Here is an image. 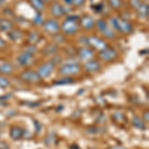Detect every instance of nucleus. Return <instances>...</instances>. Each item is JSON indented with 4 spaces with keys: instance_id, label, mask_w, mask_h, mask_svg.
<instances>
[{
    "instance_id": "f704fd0d",
    "label": "nucleus",
    "mask_w": 149,
    "mask_h": 149,
    "mask_svg": "<svg viewBox=\"0 0 149 149\" xmlns=\"http://www.w3.org/2000/svg\"><path fill=\"white\" fill-rule=\"evenodd\" d=\"M107 149H125V148L122 147V146H109Z\"/></svg>"
},
{
    "instance_id": "c85d7f7f",
    "label": "nucleus",
    "mask_w": 149,
    "mask_h": 149,
    "mask_svg": "<svg viewBox=\"0 0 149 149\" xmlns=\"http://www.w3.org/2000/svg\"><path fill=\"white\" fill-rule=\"evenodd\" d=\"M113 117H114V118L121 119V120H124V119H125L124 115L122 114V113H119V112H116V113H114V114H113Z\"/></svg>"
},
{
    "instance_id": "0eeeda50",
    "label": "nucleus",
    "mask_w": 149,
    "mask_h": 149,
    "mask_svg": "<svg viewBox=\"0 0 149 149\" xmlns=\"http://www.w3.org/2000/svg\"><path fill=\"white\" fill-rule=\"evenodd\" d=\"M54 68L55 64L52 61L47 62V63L41 65L39 70H38V74H40L41 78H48L52 74V72L54 71Z\"/></svg>"
},
{
    "instance_id": "4468645a",
    "label": "nucleus",
    "mask_w": 149,
    "mask_h": 149,
    "mask_svg": "<svg viewBox=\"0 0 149 149\" xmlns=\"http://www.w3.org/2000/svg\"><path fill=\"white\" fill-rule=\"evenodd\" d=\"M79 56L81 60H91L93 57V51L90 48H81L78 52Z\"/></svg>"
},
{
    "instance_id": "39448f33",
    "label": "nucleus",
    "mask_w": 149,
    "mask_h": 149,
    "mask_svg": "<svg viewBox=\"0 0 149 149\" xmlns=\"http://www.w3.org/2000/svg\"><path fill=\"white\" fill-rule=\"evenodd\" d=\"M97 27L98 29V31L107 38H109V39H113L114 38L113 31L107 26V22H105L103 19H98L97 21Z\"/></svg>"
},
{
    "instance_id": "4be33fe9",
    "label": "nucleus",
    "mask_w": 149,
    "mask_h": 149,
    "mask_svg": "<svg viewBox=\"0 0 149 149\" xmlns=\"http://www.w3.org/2000/svg\"><path fill=\"white\" fill-rule=\"evenodd\" d=\"M8 35L9 38L12 40H18L22 37V33H21L20 30H11Z\"/></svg>"
},
{
    "instance_id": "9b49d317",
    "label": "nucleus",
    "mask_w": 149,
    "mask_h": 149,
    "mask_svg": "<svg viewBox=\"0 0 149 149\" xmlns=\"http://www.w3.org/2000/svg\"><path fill=\"white\" fill-rule=\"evenodd\" d=\"M81 26L85 30H91L95 26V20L93 19L92 16L90 15H84L81 18Z\"/></svg>"
},
{
    "instance_id": "b1692460",
    "label": "nucleus",
    "mask_w": 149,
    "mask_h": 149,
    "mask_svg": "<svg viewBox=\"0 0 149 149\" xmlns=\"http://www.w3.org/2000/svg\"><path fill=\"white\" fill-rule=\"evenodd\" d=\"M109 3L113 9H119L122 5L121 0H109Z\"/></svg>"
},
{
    "instance_id": "393cba45",
    "label": "nucleus",
    "mask_w": 149,
    "mask_h": 149,
    "mask_svg": "<svg viewBox=\"0 0 149 149\" xmlns=\"http://www.w3.org/2000/svg\"><path fill=\"white\" fill-rule=\"evenodd\" d=\"M9 81L7 80L6 78H4V77L0 76V86H2V88H5V86H9Z\"/></svg>"
},
{
    "instance_id": "1a4fd4ad",
    "label": "nucleus",
    "mask_w": 149,
    "mask_h": 149,
    "mask_svg": "<svg viewBox=\"0 0 149 149\" xmlns=\"http://www.w3.org/2000/svg\"><path fill=\"white\" fill-rule=\"evenodd\" d=\"M60 24L58 23L56 19H49L44 23V30L50 34H55L59 31Z\"/></svg>"
},
{
    "instance_id": "f257e3e1",
    "label": "nucleus",
    "mask_w": 149,
    "mask_h": 149,
    "mask_svg": "<svg viewBox=\"0 0 149 149\" xmlns=\"http://www.w3.org/2000/svg\"><path fill=\"white\" fill-rule=\"evenodd\" d=\"M110 24L111 26L113 27L115 30H117L118 32H122V33H130L132 31V25L128 21L124 20V19H120V18H117V17H112L110 18L109 20Z\"/></svg>"
},
{
    "instance_id": "f03ea898",
    "label": "nucleus",
    "mask_w": 149,
    "mask_h": 149,
    "mask_svg": "<svg viewBox=\"0 0 149 149\" xmlns=\"http://www.w3.org/2000/svg\"><path fill=\"white\" fill-rule=\"evenodd\" d=\"M77 19H79V16H69L66 20L64 21L61 26V29L66 34H74L79 30V26L77 24Z\"/></svg>"
},
{
    "instance_id": "f3484780",
    "label": "nucleus",
    "mask_w": 149,
    "mask_h": 149,
    "mask_svg": "<svg viewBox=\"0 0 149 149\" xmlns=\"http://www.w3.org/2000/svg\"><path fill=\"white\" fill-rule=\"evenodd\" d=\"M10 137L14 140H18L23 136V130L18 126H13L10 129Z\"/></svg>"
},
{
    "instance_id": "bb28decb",
    "label": "nucleus",
    "mask_w": 149,
    "mask_h": 149,
    "mask_svg": "<svg viewBox=\"0 0 149 149\" xmlns=\"http://www.w3.org/2000/svg\"><path fill=\"white\" fill-rule=\"evenodd\" d=\"M86 2V0H73V5L74 6H81Z\"/></svg>"
},
{
    "instance_id": "a878e982",
    "label": "nucleus",
    "mask_w": 149,
    "mask_h": 149,
    "mask_svg": "<svg viewBox=\"0 0 149 149\" xmlns=\"http://www.w3.org/2000/svg\"><path fill=\"white\" fill-rule=\"evenodd\" d=\"M140 0H130V4L131 6L133 7V8H137V7L139 6V4H140Z\"/></svg>"
},
{
    "instance_id": "cd10ccee",
    "label": "nucleus",
    "mask_w": 149,
    "mask_h": 149,
    "mask_svg": "<svg viewBox=\"0 0 149 149\" xmlns=\"http://www.w3.org/2000/svg\"><path fill=\"white\" fill-rule=\"evenodd\" d=\"M0 149H10V148H9V145L5 141L0 140Z\"/></svg>"
},
{
    "instance_id": "7c9ffc66",
    "label": "nucleus",
    "mask_w": 149,
    "mask_h": 149,
    "mask_svg": "<svg viewBox=\"0 0 149 149\" xmlns=\"http://www.w3.org/2000/svg\"><path fill=\"white\" fill-rule=\"evenodd\" d=\"M25 104L30 105L31 107H38V105L40 104V102H25Z\"/></svg>"
},
{
    "instance_id": "f8f14e48",
    "label": "nucleus",
    "mask_w": 149,
    "mask_h": 149,
    "mask_svg": "<svg viewBox=\"0 0 149 149\" xmlns=\"http://www.w3.org/2000/svg\"><path fill=\"white\" fill-rule=\"evenodd\" d=\"M65 12L66 11L64 10L63 6H62L59 2H56V1L53 2L51 5V13L55 17H61V16H63L65 14Z\"/></svg>"
},
{
    "instance_id": "473e14b6",
    "label": "nucleus",
    "mask_w": 149,
    "mask_h": 149,
    "mask_svg": "<svg viewBox=\"0 0 149 149\" xmlns=\"http://www.w3.org/2000/svg\"><path fill=\"white\" fill-rule=\"evenodd\" d=\"M34 124L36 125V129H37V132L40 131V128H41V125L39 124V122L38 121H34Z\"/></svg>"
},
{
    "instance_id": "7ed1b4c3",
    "label": "nucleus",
    "mask_w": 149,
    "mask_h": 149,
    "mask_svg": "<svg viewBox=\"0 0 149 149\" xmlns=\"http://www.w3.org/2000/svg\"><path fill=\"white\" fill-rule=\"evenodd\" d=\"M20 79L24 81L27 83H39L42 80V78L40 77V74L37 72L31 71V70H26V71L22 72L20 74Z\"/></svg>"
},
{
    "instance_id": "ddd939ff",
    "label": "nucleus",
    "mask_w": 149,
    "mask_h": 149,
    "mask_svg": "<svg viewBox=\"0 0 149 149\" xmlns=\"http://www.w3.org/2000/svg\"><path fill=\"white\" fill-rule=\"evenodd\" d=\"M84 68L86 72H97L100 69V64L98 63L97 61H95V60H88L86 63L84 65Z\"/></svg>"
},
{
    "instance_id": "2f4dec72",
    "label": "nucleus",
    "mask_w": 149,
    "mask_h": 149,
    "mask_svg": "<svg viewBox=\"0 0 149 149\" xmlns=\"http://www.w3.org/2000/svg\"><path fill=\"white\" fill-rule=\"evenodd\" d=\"M102 7H103V5L102 3H98L97 5H95V12H100Z\"/></svg>"
},
{
    "instance_id": "e433bc0d",
    "label": "nucleus",
    "mask_w": 149,
    "mask_h": 149,
    "mask_svg": "<svg viewBox=\"0 0 149 149\" xmlns=\"http://www.w3.org/2000/svg\"><path fill=\"white\" fill-rule=\"evenodd\" d=\"M5 46V42H4L2 39H0V48H2V47H4Z\"/></svg>"
},
{
    "instance_id": "20e7f679",
    "label": "nucleus",
    "mask_w": 149,
    "mask_h": 149,
    "mask_svg": "<svg viewBox=\"0 0 149 149\" xmlns=\"http://www.w3.org/2000/svg\"><path fill=\"white\" fill-rule=\"evenodd\" d=\"M88 44L91 45L93 49L97 50L98 52L104 50L105 48H107V44L105 43L104 40H102V38L97 37V36H91L88 38Z\"/></svg>"
},
{
    "instance_id": "72a5a7b5",
    "label": "nucleus",
    "mask_w": 149,
    "mask_h": 149,
    "mask_svg": "<svg viewBox=\"0 0 149 149\" xmlns=\"http://www.w3.org/2000/svg\"><path fill=\"white\" fill-rule=\"evenodd\" d=\"M143 117H144V120H145L146 122H148V121H149V117H148V111L144 112Z\"/></svg>"
},
{
    "instance_id": "6ab92c4d",
    "label": "nucleus",
    "mask_w": 149,
    "mask_h": 149,
    "mask_svg": "<svg viewBox=\"0 0 149 149\" xmlns=\"http://www.w3.org/2000/svg\"><path fill=\"white\" fill-rule=\"evenodd\" d=\"M74 80L72 78H62V79H59V80H56L54 81V85H58V86H64V85H70V84H74Z\"/></svg>"
},
{
    "instance_id": "9d476101",
    "label": "nucleus",
    "mask_w": 149,
    "mask_h": 149,
    "mask_svg": "<svg viewBox=\"0 0 149 149\" xmlns=\"http://www.w3.org/2000/svg\"><path fill=\"white\" fill-rule=\"evenodd\" d=\"M17 61L19 62V64L22 65V66H29V65L33 62V55L24 51L18 56Z\"/></svg>"
},
{
    "instance_id": "412c9836",
    "label": "nucleus",
    "mask_w": 149,
    "mask_h": 149,
    "mask_svg": "<svg viewBox=\"0 0 149 149\" xmlns=\"http://www.w3.org/2000/svg\"><path fill=\"white\" fill-rule=\"evenodd\" d=\"M13 72V67L8 63H2L0 65V73L1 74H11Z\"/></svg>"
},
{
    "instance_id": "6e6552de",
    "label": "nucleus",
    "mask_w": 149,
    "mask_h": 149,
    "mask_svg": "<svg viewBox=\"0 0 149 149\" xmlns=\"http://www.w3.org/2000/svg\"><path fill=\"white\" fill-rule=\"evenodd\" d=\"M100 59L103 60V61H107V62H109V61H112V60H114L115 58L117 57V53L116 51L113 49V48H105L104 50H102V51H100Z\"/></svg>"
},
{
    "instance_id": "aec40b11",
    "label": "nucleus",
    "mask_w": 149,
    "mask_h": 149,
    "mask_svg": "<svg viewBox=\"0 0 149 149\" xmlns=\"http://www.w3.org/2000/svg\"><path fill=\"white\" fill-rule=\"evenodd\" d=\"M30 2L37 11H42L45 9V3L43 0H30Z\"/></svg>"
},
{
    "instance_id": "2eb2a0df",
    "label": "nucleus",
    "mask_w": 149,
    "mask_h": 149,
    "mask_svg": "<svg viewBox=\"0 0 149 149\" xmlns=\"http://www.w3.org/2000/svg\"><path fill=\"white\" fill-rule=\"evenodd\" d=\"M136 10H137V14L140 18H142V19L147 18L149 8H148V5L146 3H140L139 4V6L136 8Z\"/></svg>"
},
{
    "instance_id": "423d86ee",
    "label": "nucleus",
    "mask_w": 149,
    "mask_h": 149,
    "mask_svg": "<svg viewBox=\"0 0 149 149\" xmlns=\"http://www.w3.org/2000/svg\"><path fill=\"white\" fill-rule=\"evenodd\" d=\"M60 74L64 76H73L81 72V68L78 64H66L59 70Z\"/></svg>"
},
{
    "instance_id": "dca6fc26",
    "label": "nucleus",
    "mask_w": 149,
    "mask_h": 149,
    "mask_svg": "<svg viewBox=\"0 0 149 149\" xmlns=\"http://www.w3.org/2000/svg\"><path fill=\"white\" fill-rule=\"evenodd\" d=\"M12 28H13V23L9 19H5V18L0 19V30L8 32V31L12 30Z\"/></svg>"
},
{
    "instance_id": "5701e85b",
    "label": "nucleus",
    "mask_w": 149,
    "mask_h": 149,
    "mask_svg": "<svg viewBox=\"0 0 149 149\" xmlns=\"http://www.w3.org/2000/svg\"><path fill=\"white\" fill-rule=\"evenodd\" d=\"M58 50V47L56 45H48V46L44 49V53L46 55H52L56 53Z\"/></svg>"
},
{
    "instance_id": "a211bd4d",
    "label": "nucleus",
    "mask_w": 149,
    "mask_h": 149,
    "mask_svg": "<svg viewBox=\"0 0 149 149\" xmlns=\"http://www.w3.org/2000/svg\"><path fill=\"white\" fill-rule=\"evenodd\" d=\"M132 124H133L134 126L136 127V128H138V129H141V130H143V129H145L146 128V126H145V123L141 120V118L140 117H138V116H133V118H132Z\"/></svg>"
},
{
    "instance_id": "4c0bfd02",
    "label": "nucleus",
    "mask_w": 149,
    "mask_h": 149,
    "mask_svg": "<svg viewBox=\"0 0 149 149\" xmlns=\"http://www.w3.org/2000/svg\"><path fill=\"white\" fill-rule=\"evenodd\" d=\"M5 1H6V0H0V5H2V4H3Z\"/></svg>"
},
{
    "instance_id": "c756f323",
    "label": "nucleus",
    "mask_w": 149,
    "mask_h": 149,
    "mask_svg": "<svg viewBox=\"0 0 149 149\" xmlns=\"http://www.w3.org/2000/svg\"><path fill=\"white\" fill-rule=\"evenodd\" d=\"M41 18H42V16H41L40 14H37V17H36V18L34 19V22H35V23H37V24L41 23V22H42V20H41Z\"/></svg>"
},
{
    "instance_id": "c9c22d12",
    "label": "nucleus",
    "mask_w": 149,
    "mask_h": 149,
    "mask_svg": "<svg viewBox=\"0 0 149 149\" xmlns=\"http://www.w3.org/2000/svg\"><path fill=\"white\" fill-rule=\"evenodd\" d=\"M64 2L67 5H73V0H64Z\"/></svg>"
},
{
    "instance_id": "58836bf2",
    "label": "nucleus",
    "mask_w": 149,
    "mask_h": 149,
    "mask_svg": "<svg viewBox=\"0 0 149 149\" xmlns=\"http://www.w3.org/2000/svg\"><path fill=\"white\" fill-rule=\"evenodd\" d=\"M43 1H46V2H48V1H51V0H43Z\"/></svg>"
}]
</instances>
